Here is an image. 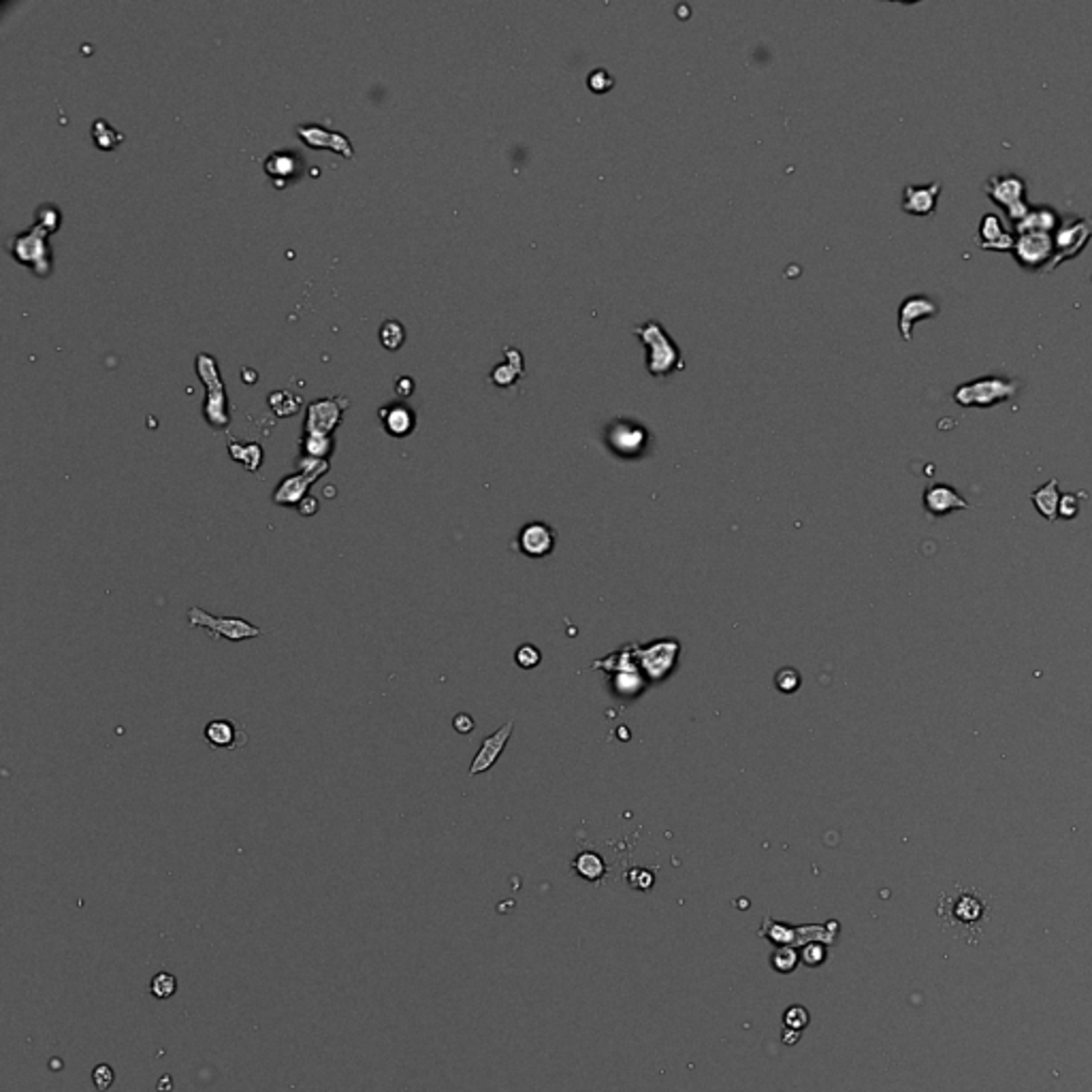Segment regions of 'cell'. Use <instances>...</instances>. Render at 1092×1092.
<instances>
[{
    "label": "cell",
    "mask_w": 1092,
    "mask_h": 1092,
    "mask_svg": "<svg viewBox=\"0 0 1092 1092\" xmlns=\"http://www.w3.org/2000/svg\"><path fill=\"white\" fill-rule=\"evenodd\" d=\"M319 508H320L319 499L312 498V495H307V498L303 499V502L297 506V512L301 516H314L316 512H319Z\"/></svg>",
    "instance_id": "39"
},
{
    "label": "cell",
    "mask_w": 1092,
    "mask_h": 1092,
    "mask_svg": "<svg viewBox=\"0 0 1092 1092\" xmlns=\"http://www.w3.org/2000/svg\"><path fill=\"white\" fill-rule=\"evenodd\" d=\"M229 455L235 463H242L243 468L252 474L259 472L265 459V452L260 444L237 442V439H229Z\"/></svg>",
    "instance_id": "25"
},
{
    "label": "cell",
    "mask_w": 1092,
    "mask_h": 1092,
    "mask_svg": "<svg viewBox=\"0 0 1092 1092\" xmlns=\"http://www.w3.org/2000/svg\"><path fill=\"white\" fill-rule=\"evenodd\" d=\"M378 419H380L385 432L393 438H408L416 427L415 410L402 402L382 406L378 410Z\"/></svg>",
    "instance_id": "19"
},
{
    "label": "cell",
    "mask_w": 1092,
    "mask_h": 1092,
    "mask_svg": "<svg viewBox=\"0 0 1092 1092\" xmlns=\"http://www.w3.org/2000/svg\"><path fill=\"white\" fill-rule=\"evenodd\" d=\"M1013 237L1007 229H1005V222L1000 216L996 214H983L980 220V226H977V248L982 250H990V252H1011L1013 250Z\"/></svg>",
    "instance_id": "15"
},
{
    "label": "cell",
    "mask_w": 1092,
    "mask_h": 1092,
    "mask_svg": "<svg viewBox=\"0 0 1092 1092\" xmlns=\"http://www.w3.org/2000/svg\"><path fill=\"white\" fill-rule=\"evenodd\" d=\"M939 312H941L939 303L934 301V299L926 297V295H911V297H907L898 307L900 337H903L904 342H911L913 327H916L920 320L934 319Z\"/></svg>",
    "instance_id": "13"
},
{
    "label": "cell",
    "mask_w": 1092,
    "mask_h": 1092,
    "mask_svg": "<svg viewBox=\"0 0 1092 1092\" xmlns=\"http://www.w3.org/2000/svg\"><path fill=\"white\" fill-rule=\"evenodd\" d=\"M1092 239V220L1090 218H1076V216H1065L1060 218L1059 229L1054 230V256L1052 263L1047 265L1046 273L1054 272L1065 260L1077 259L1084 252Z\"/></svg>",
    "instance_id": "8"
},
{
    "label": "cell",
    "mask_w": 1092,
    "mask_h": 1092,
    "mask_svg": "<svg viewBox=\"0 0 1092 1092\" xmlns=\"http://www.w3.org/2000/svg\"><path fill=\"white\" fill-rule=\"evenodd\" d=\"M297 469L301 474H306V476H310L312 480H319L320 476H325V474L329 472L331 463H329V459H314V456H303L301 455L297 459Z\"/></svg>",
    "instance_id": "33"
},
{
    "label": "cell",
    "mask_w": 1092,
    "mask_h": 1092,
    "mask_svg": "<svg viewBox=\"0 0 1092 1092\" xmlns=\"http://www.w3.org/2000/svg\"><path fill=\"white\" fill-rule=\"evenodd\" d=\"M92 1082H94V1089H97L98 1092H105L110 1090L113 1082H116V1073H113L110 1065L101 1063L92 1069Z\"/></svg>",
    "instance_id": "35"
},
{
    "label": "cell",
    "mask_w": 1092,
    "mask_h": 1092,
    "mask_svg": "<svg viewBox=\"0 0 1092 1092\" xmlns=\"http://www.w3.org/2000/svg\"><path fill=\"white\" fill-rule=\"evenodd\" d=\"M60 222H63V214H60V210L54 203H43V206H39L34 210V224L45 229L50 235L60 229Z\"/></svg>",
    "instance_id": "32"
},
{
    "label": "cell",
    "mask_w": 1092,
    "mask_h": 1092,
    "mask_svg": "<svg viewBox=\"0 0 1092 1092\" xmlns=\"http://www.w3.org/2000/svg\"><path fill=\"white\" fill-rule=\"evenodd\" d=\"M1059 224H1060V216L1054 207L1037 206V207H1030L1029 214L1017 222V224H1013V230H1016V235H1024V233L1054 235V230L1059 229Z\"/></svg>",
    "instance_id": "22"
},
{
    "label": "cell",
    "mask_w": 1092,
    "mask_h": 1092,
    "mask_svg": "<svg viewBox=\"0 0 1092 1092\" xmlns=\"http://www.w3.org/2000/svg\"><path fill=\"white\" fill-rule=\"evenodd\" d=\"M608 442L621 455H634V452H638L645 446L647 432L642 425L619 419L608 427Z\"/></svg>",
    "instance_id": "18"
},
{
    "label": "cell",
    "mask_w": 1092,
    "mask_h": 1092,
    "mask_svg": "<svg viewBox=\"0 0 1092 1092\" xmlns=\"http://www.w3.org/2000/svg\"><path fill=\"white\" fill-rule=\"evenodd\" d=\"M314 482L316 480H312L310 476H306V474L301 472L284 476L280 480V485L276 486V491L272 493V502L276 504V506L297 508L299 504L310 495V486L314 485Z\"/></svg>",
    "instance_id": "20"
},
{
    "label": "cell",
    "mask_w": 1092,
    "mask_h": 1092,
    "mask_svg": "<svg viewBox=\"0 0 1092 1092\" xmlns=\"http://www.w3.org/2000/svg\"><path fill=\"white\" fill-rule=\"evenodd\" d=\"M983 193L994 206L1007 214L1009 222L1017 224L1030 212V203L1026 201V180L1017 173H1000L983 182Z\"/></svg>",
    "instance_id": "6"
},
{
    "label": "cell",
    "mask_w": 1092,
    "mask_h": 1092,
    "mask_svg": "<svg viewBox=\"0 0 1092 1092\" xmlns=\"http://www.w3.org/2000/svg\"><path fill=\"white\" fill-rule=\"evenodd\" d=\"M395 391H397L399 397H410V395L415 393V382H412L410 378L402 376L397 382H395Z\"/></svg>",
    "instance_id": "41"
},
{
    "label": "cell",
    "mask_w": 1092,
    "mask_h": 1092,
    "mask_svg": "<svg viewBox=\"0 0 1092 1092\" xmlns=\"http://www.w3.org/2000/svg\"><path fill=\"white\" fill-rule=\"evenodd\" d=\"M346 399L342 397H323L316 399L307 406L306 421H303V433H320V436H333L337 425L343 419V408Z\"/></svg>",
    "instance_id": "10"
},
{
    "label": "cell",
    "mask_w": 1092,
    "mask_h": 1092,
    "mask_svg": "<svg viewBox=\"0 0 1092 1092\" xmlns=\"http://www.w3.org/2000/svg\"><path fill=\"white\" fill-rule=\"evenodd\" d=\"M510 734H512V721H508V724L502 725L498 732L491 734V737H486L485 741H482L480 751H478L472 766H469V774H472V777H476V774L480 773H486L491 766L498 762L504 747H506L508 738H510Z\"/></svg>",
    "instance_id": "21"
},
{
    "label": "cell",
    "mask_w": 1092,
    "mask_h": 1092,
    "mask_svg": "<svg viewBox=\"0 0 1092 1092\" xmlns=\"http://www.w3.org/2000/svg\"><path fill=\"white\" fill-rule=\"evenodd\" d=\"M988 913H990V904L977 890H956L954 894L943 896L939 904L941 920L969 943L982 934V924Z\"/></svg>",
    "instance_id": "1"
},
{
    "label": "cell",
    "mask_w": 1092,
    "mask_h": 1092,
    "mask_svg": "<svg viewBox=\"0 0 1092 1092\" xmlns=\"http://www.w3.org/2000/svg\"><path fill=\"white\" fill-rule=\"evenodd\" d=\"M506 356L508 363L498 365L491 372V380L498 386H510L512 382L519 380V376H523V355L519 350H515V348H506Z\"/></svg>",
    "instance_id": "26"
},
{
    "label": "cell",
    "mask_w": 1092,
    "mask_h": 1092,
    "mask_svg": "<svg viewBox=\"0 0 1092 1092\" xmlns=\"http://www.w3.org/2000/svg\"><path fill=\"white\" fill-rule=\"evenodd\" d=\"M1030 499H1033L1039 515H1041L1046 521H1050V523H1054V521L1059 519V504H1060L1059 478H1052V480H1047L1046 485L1039 486L1037 491H1033V493H1030Z\"/></svg>",
    "instance_id": "24"
},
{
    "label": "cell",
    "mask_w": 1092,
    "mask_h": 1092,
    "mask_svg": "<svg viewBox=\"0 0 1092 1092\" xmlns=\"http://www.w3.org/2000/svg\"><path fill=\"white\" fill-rule=\"evenodd\" d=\"M90 133H92V141L98 150H105V152L116 150V147L124 141V134L117 133L105 117H97Z\"/></svg>",
    "instance_id": "27"
},
{
    "label": "cell",
    "mask_w": 1092,
    "mask_h": 1092,
    "mask_svg": "<svg viewBox=\"0 0 1092 1092\" xmlns=\"http://www.w3.org/2000/svg\"><path fill=\"white\" fill-rule=\"evenodd\" d=\"M576 868L582 877L587 879H598L602 874L604 867H602V860L594 854H582L581 858L576 860Z\"/></svg>",
    "instance_id": "34"
},
{
    "label": "cell",
    "mask_w": 1092,
    "mask_h": 1092,
    "mask_svg": "<svg viewBox=\"0 0 1092 1092\" xmlns=\"http://www.w3.org/2000/svg\"><path fill=\"white\" fill-rule=\"evenodd\" d=\"M50 233L39 224H33L24 233H17L9 243V252L17 263L26 265L39 277H47L54 269V252H51Z\"/></svg>",
    "instance_id": "5"
},
{
    "label": "cell",
    "mask_w": 1092,
    "mask_h": 1092,
    "mask_svg": "<svg viewBox=\"0 0 1092 1092\" xmlns=\"http://www.w3.org/2000/svg\"><path fill=\"white\" fill-rule=\"evenodd\" d=\"M632 333L641 339L642 343L647 346L649 355H647V369L653 378H668L672 373L683 372L685 369V361H683L681 355V348L677 346L672 337L668 335V331L661 327V323L657 320H647V323L636 325L632 329Z\"/></svg>",
    "instance_id": "2"
},
{
    "label": "cell",
    "mask_w": 1092,
    "mask_h": 1092,
    "mask_svg": "<svg viewBox=\"0 0 1092 1092\" xmlns=\"http://www.w3.org/2000/svg\"><path fill=\"white\" fill-rule=\"evenodd\" d=\"M1020 389L1022 382L1016 380V378L982 376L956 386L952 397H954V402L960 408H982V410H986V408H994L999 403L1013 399L1020 393Z\"/></svg>",
    "instance_id": "3"
},
{
    "label": "cell",
    "mask_w": 1092,
    "mask_h": 1092,
    "mask_svg": "<svg viewBox=\"0 0 1092 1092\" xmlns=\"http://www.w3.org/2000/svg\"><path fill=\"white\" fill-rule=\"evenodd\" d=\"M1013 259L1026 272H1043L1052 263L1054 256V235L1050 233H1024L1016 235L1011 250Z\"/></svg>",
    "instance_id": "9"
},
{
    "label": "cell",
    "mask_w": 1092,
    "mask_h": 1092,
    "mask_svg": "<svg viewBox=\"0 0 1092 1092\" xmlns=\"http://www.w3.org/2000/svg\"><path fill=\"white\" fill-rule=\"evenodd\" d=\"M188 628L206 630L214 641L242 642L263 636V630L239 617H216L203 611L201 606H193L188 611Z\"/></svg>",
    "instance_id": "7"
},
{
    "label": "cell",
    "mask_w": 1092,
    "mask_h": 1092,
    "mask_svg": "<svg viewBox=\"0 0 1092 1092\" xmlns=\"http://www.w3.org/2000/svg\"><path fill=\"white\" fill-rule=\"evenodd\" d=\"M297 134L307 147H312V150H331L335 152V154L343 156V158H352V156H355V146L350 143V139H348L343 133L327 128V126L299 124Z\"/></svg>",
    "instance_id": "12"
},
{
    "label": "cell",
    "mask_w": 1092,
    "mask_h": 1092,
    "mask_svg": "<svg viewBox=\"0 0 1092 1092\" xmlns=\"http://www.w3.org/2000/svg\"><path fill=\"white\" fill-rule=\"evenodd\" d=\"M378 339H380L382 348H386V350H399L406 343V327L395 319L385 320L380 325V329H378Z\"/></svg>",
    "instance_id": "29"
},
{
    "label": "cell",
    "mask_w": 1092,
    "mask_h": 1092,
    "mask_svg": "<svg viewBox=\"0 0 1092 1092\" xmlns=\"http://www.w3.org/2000/svg\"><path fill=\"white\" fill-rule=\"evenodd\" d=\"M1077 510H1080V508H1077V498H1076V495H1073V493L1060 495L1059 516H1063V519H1073V516H1077Z\"/></svg>",
    "instance_id": "38"
},
{
    "label": "cell",
    "mask_w": 1092,
    "mask_h": 1092,
    "mask_svg": "<svg viewBox=\"0 0 1092 1092\" xmlns=\"http://www.w3.org/2000/svg\"><path fill=\"white\" fill-rule=\"evenodd\" d=\"M265 173L273 182L277 190L289 188L290 184L306 176V160L297 152H273L263 163Z\"/></svg>",
    "instance_id": "11"
},
{
    "label": "cell",
    "mask_w": 1092,
    "mask_h": 1092,
    "mask_svg": "<svg viewBox=\"0 0 1092 1092\" xmlns=\"http://www.w3.org/2000/svg\"><path fill=\"white\" fill-rule=\"evenodd\" d=\"M203 738L212 749H242L248 741V734L235 721L214 719L203 728Z\"/></svg>",
    "instance_id": "16"
},
{
    "label": "cell",
    "mask_w": 1092,
    "mask_h": 1092,
    "mask_svg": "<svg viewBox=\"0 0 1092 1092\" xmlns=\"http://www.w3.org/2000/svg\"><path fill=\"white\" fill-rule=\"evenodd\" d=\"M924 508L933 516H946L956 510H967L969 502L950 485H930L924 491Z\"/></svg>",
    "instance_id": "17"
},
{
    "label": "cell",
    "mask_w": 1092,
    "mask_h": 1092,
    "mask_svg": "<svg viewBox=\"0 0 1092 1092\" xmlns=\"http://www.w3.org/2000/svg\"><path fill=\"white\" fill-rule=\"evenodd\" d=\"M538 661H540V651L534 649V647L523 645L519 651H516V664H519L521 668H534Z\"/></svg>",
    "instance_id": "37"
},
{
    "label": "cell",
    "mask_w": 1092,
    "mask_h": 1092,
    "mask_svg": "<svg viewBox=\"0 0 1092 1092\" xmlns=\"http://www.w3.org/2000/svg\"><path fill=\"white\" fill-rule=\"evenodd\" d=\"M941 182H933V184H924V186H904L903 188V212L909 216H917V218H926V216H933L937 212V203L939 197H941Z\"/></svg>",
    "instance_id": "14"
},
{
    "label": "cell",
    "mask_w": 1092,
    "mask_h": 1092,
    "mask_svg": "<svg viewBox=\"0 0 1092 1092\" xmlns=\"http://www.w3.org/2000/svg\"><path fill=\"white\" fill-rule=\"evenodd\" d=\"M194 367H197V373L199 378H201L203 386L207 389L206 399H203V416H206V421L210 423V427L226 429L230 423V412H229V399H226L224 382H222V376H220L218 361H216L212 355H207V352H201V355H197Z\"/></svg>",
    "instance_id": "4"
},
{
    "label": "cell",
    "mask_w": 1092,
    "mask_h": 1092,
    "mask_svg": "<svg viewBox=\"0 0 1092 1092\" xmlns=\"http://www.w3.org/2000/svg\"><path fill=\"white\" fill-rule=\"evenodd\" d=\"M335 442L333 436H320V433H303L301 438V455L314 456V459H329L333 452Z\"/></svg>",
    "instance_id": "28"
},
{
    "label": "cell",
    "mask_w": 1092,
    "mask_h": 1092,
    "mask_svg": "<svg viewBox=\"0 0 1092 1092\" xmlns=\"http://www.w3.org/2000/svg\"><path fill=\"white\" fill-rule=\"evenodd\" d=\"M452 725H455V730L459 734H469L474 730V719L469 715H465V713H461V715H456L452 719Z\"/></svg>",
    "instance_id": "40"
},
{
    "label": "cell",
    "mask_w": 1092,
    "mask_h": 1092,
    "mask_svg": "<svg viewBox=\"0 0 1092 1092\" xmlns=\"http://www.w3.org/2000/svg\"><path fill=\"white\" fill-rule=\"evenodd\" d=\"M177 992V977L173 973L167 971H160L152 977L150 982V994L158 1000H167L171 999L173 994Z\"/></svg>",
    "instance_id": "31"
},
{
    "label": "cell",
    "mask_w": 1092,
    "mask_h": 1092,
    "mask_svg": "<svg viewBox=\"0 0 1092 1092\" xmlns=\"http://www.w3.org/2000/svg\"><path fill=\"white\" fill-rule=\"evenodd\" d=\"M519 545L523 548L525 555L542 557L555 545V534L545 523H529L521 532Z\"/></svg>",
    "instance_id": "23"
},
{
    "label": "cell",
    "mask_w": 1092,
    "mask_h": 1092,
    "mask_svg": "<svg viewBox=\"0 0 1092 1092\" xmlns=\"http://www.w3.org/2000/svg\"><path fill=\"white\" fill-rule=\"evenodd\" d=\"M587 84H589V88L594 90V92H606V90L612 88L615 81H612V77L608 75L604 69H598V71H594L589 77H587Z\"/></svg>",
    "instance_id": "36"
},
{
    "label": "cell",
    "mask_w": 1092,
    "mask_h": 1092,
    "mask_svg": "<svg viewBox=\"0 0 1092 1092\" xmlns=\"http://www.w3.org/2000/svg\"><path fill=\"white\" fill-rule=\"evenodd\" d=\"M267 403L269 408L280 416V419L297 415L299 408H301V399H299L297 395L289 393V391H273V393L267 397Z\"/></svg>",
    "instance_id": "30"
}]
</instances>
